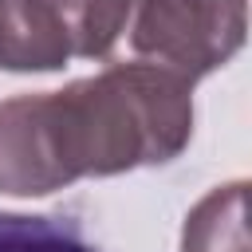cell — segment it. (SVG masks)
Instances as JSON below:
<instances>
[{
	"mask_svg": "<svg viewBox=\"0 0 252 252\" xmlns=\"http://www.w3.org/2000/svg\"><path fill=\"white\" fill-rule=\"evenodd\" d=\"M67 59H71V43L51 0H0L4 71H59Z\"/></svg>",
	"mask_w": 252,
	"mask_h": 252,
	"instance_id": "cell-3",
	"label": "cell"
},
{
	"mask_svg": "<svg viewBox=\"0 0 252 252\" xmlns=\"http://www.w3.org/2000/svg\"><path fill=\"white\" fill-rule=\"evenodd\" d=\"M244 181L209 189L181 224V252H252L244 224Z\"/></svg>",
	"mask_w": 252,
	"mask_h": 252,
	"instance_id": "cell-4",
	"label": "cell"
},
{
	"mask_svg": "<svg viewBox=\"0 0 252 252\" xmlns=\"http://www.w3.org/2000/svg\"><path fill=\"white\" fill-rule=\"evenodd\" d=\"M126 35L138 59L197 83L244 47L248 0H134Z\"/></svg>",
	"mask_w": 252,
	"mask_h": 252,
	"instance_id": "cell-2",
	"label": "cell"
},
{
	"mask_svg": "<svg viewBox=\"0 0 252 252\" xmlns=\"http://www.w3.org/2000/svg\"><path fill=\"white\" fill-rule=\"evenodd\" d=\"M193 138V83L134 59L63 91L0 102V193L47 197L79 177L173 161Z\"/></svg>",
	"mask_w": 252,
	"mask_h": 252,
	"instance_id": "cell-1",
	"label": "cell"
},
{
	"mask_svg": "<svg viewBox=\"0 0 252 252\" xmlns=\"http://www.w3.org/2000/svg\"><path fill=\"white\" fill-rule=\"evenodd\" d=\"M0 252H102L75 217L0 213Z\"/></svg>",
	"mask_w": 252,
	"mask_h": 252,
	"instance_id": "cell-6",
	"label": "cell"
},
{
	"mask_svg": "<svg viewBox=\"0 0 252 252\" xmlns=\"http://www.w3.org/2000/svg\"><path fill=\"white\" fill-rule=\"evenodd\" d=\"M71 55L79 59H106L114 43L126 35L134 0H51Z\"/></svg>",
	"mask_w": 252,
	"mask_h": 252,
	"instance_id": "cell-5",
	"label": "cell"
}]
</instances>
